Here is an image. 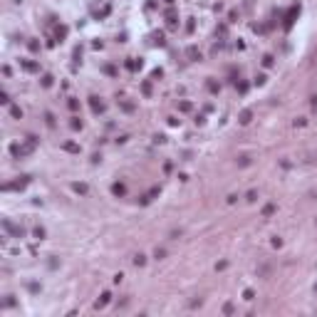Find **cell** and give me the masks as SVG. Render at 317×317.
<instances>
[{"mask_svg":"<svg viewBox=\"0 0 317 317\" xmlns=\"http://www.w3.org/2000/svg\"><path fill=\"white\" fill-rule=\"evenodd\" d=\"M109 297H111V295H109V292H104L102 297L97 300V307H104V305H107V302H109Z\"/></svg>","mask_w":317,"mask_h":317,"instance_id":"cell-1","label":"cell"},{"mask_svg":"<svg viewBox=\"0 0 317 317\" xmlns=\"http://www.w3.org/2000/svg\"><path fill=\"white\" fill-rule=\"evenodd\" d=\"M111 191H114L117 196H124V193H126V188H124V184H114V188H111Z\"/></svg>","mask_w":317,"mask_h":317,"instance_id":"cell-2","label":"cell"},{"mask_svg":"<svg viewBox=\"0 0 317 317\" xmlns=\"http://www.w3.org/2000/svg\"><path fill=\"white\" fill-rule=\"evenodd\" d=\"M92 109H94V111H104V104L97 102V97H92Z\"/></svg>","mask_w":317,"mask_h":317,"instance_id":"cell-3","label":"cell"},{"mask_svg":"<svg viewBox=\"0 0 317 317\" xmlns=\"http://www.w3.org/2000/svg\"><path fill=\"white\" fill-rule=\"evenodd\" d=\"M250 122V111H243L240 114V124H248Z\"/></svg>","mask_w":317,"mask_h":317,"instance_id":"cell-4","label":"cell"},{"mask_svg":"<svg viewBox=\"0 0 317 317\" xmlns=\"http://www.w3.org/2000/svg\"><path fill=\"white\" fill-rule=\"evenodd\" d=\"M253 297H255V292H253V290H245V292H243V300H248V302H250Z\"/></svg>","mask_w":317,"mask_h":317,"instance_id":"cell-5","label":"cell"},{"mask_svg":"<svg viewBox=\"0 0 317 317\" xmlns=\"http://www.w3.org/2000/svg\"><path fill=\"white\" fill-rule=\"evenodd\" d=\"M74 191H79V193H87V186H84V184H74Z\"/></svg>","mask_w":317,"mask_h":317,"instance_id":"cell-6","label":"cell"},{"mask_svg":"<svg viewBox=\"0 0 317 317\" xmlns=\"http://www.w3.org/2000/svg\"><path fill=\"white\" fill-rule=\"evenodd\" d=\"M42 84H45V87H50V84H52V77L45 74V77H42Z\"/></svg>","mask_w":317,"mask_h":317,"instance_id":"cell-7","label":"cell"},{"mask_svg":"<svg viewBox=\"0 0 317 317\" xmlns=\"http://www.w3.org/2000/svg\"><path fill=\"white\" fill-rule=\"evenodd\" d=\"M223 312H225V315H230V312H233V305H230V302H225V307H223Z\"/></svg>","mask_w":317,"mask_h":317,"instance_id":"cell-8","label":"cell"},{"mask_svg":"<svg viewBox=\"0 0 317 317\" xmlns=\"http://www.w3.org/2000/svg\"><path fill=\"white\" fill-rule=\"evenodd\" d=\"M65 149H67V151H79V146H74V144H65Z\"/></svg>","mask_w":317,"mask_h":317,"instance_id":"cell-9","label":"cell"}]
</instances>
